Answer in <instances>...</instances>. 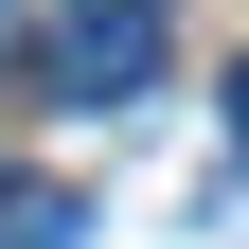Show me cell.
Segmentation results:
<instances>
[{
	"mask_svg": "<svg viewBox=\"0 0 249 249\" xmlns=\"http://www.w3.org/2000/svg\"><path fill=\"white\" fill-rule=\"evenodd\" d=\"M53 71H71V107H124V89L160 71V0H89V18H71V53H53Z\"/></svg>",
	"mask_w": 249,
	"mask_h": 249,
	"instance_id": "obj_1",
	"label": "cell"
},
{
	"mask_svg": "<svg viewBox=\"0 0 249 249\" xmlns=\"http://www.w3.org/2000/svg\"><path fill=\"white\" fill-rule=\"evenodd\" d=\"M89 196H53V178H0V249H71Z\"/></svg>",
	"mask_w": 249,
	"mask_h": 249,
	"instance_id": "obj_2",
	"label": "cell"
},
{
	"mask_svg": "<svg viewBox=\"0 0 249 249\" xmlns=\"http://www.w3.org/2000/svg\"><path fill=\"white\" fill-rule=\"evenodd\" d=\"M231 160H249V71H231Z\"/></svg>",
	"mask_w": 249,
	"mask_h": 249,
	"instance_id": "obj_3",
	"label": "cell"
}]
</instances>
